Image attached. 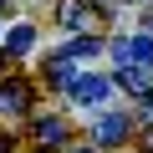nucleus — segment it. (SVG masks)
Returning a JSON list of instances; mask_svg holds the SVG:
<instances>
[{"mask_svg":"<svg viewBox=\"0 0 153 153\" xmlns=\"http://www.w3.org/2000/svg\"><path fill=\"white\" fill-rule=\"evenodd\" d=\"M107 92H112L107 76H76V82H71V97L82 102V107H102V102H107Z\"/></svg>","mask_w":153,"mask_h":153,"instance_id":"1","label":"nucleus"},{"mask_svg":"<svg viewBox=\"0 0 153 153\" xmlns=\"http://www.w3.org/2000/svg\"><path fill=\"white\" fill-rule=\"evenodd\" d=\"M26 102H31V92H26V82H0V112H26Z\"/></svg>","mask_w":153,"mask_h":153,"instance_id":"2","label":"nucleus"},{"mask_svg":"<svg viewBox=\"0 0 153 153\" xmlns=\"http://www.w3.org/2000/svg\"><path fill=\"white\" fill-rule=\"evenodd\" d=\"M123 138H128V117H123V112L97 117V143H123Z\"/></svg>","mask_w":153,"mask_h":153,"instance_id":"3","label":"nucleus"},{"mask_svg":"<svg viewBox=\"0 0 153 153\" xmlns=\"http://www.w3.org/2000/svg\"><path fill=\"white\" fill-rule=\"evenodd\" d=\"M31 46H36V31H31V26H16V31L5 36V51H10V56H26Z\"/></svg>","mask_w":153,"mask_h":153,"instance_id":"4","label":"nucleus"},{"mask_svg":"<svg viewBox=\"0 0 153 153\" xmlns=\"http://www.w3.org/2000/svg\"><path fill=\"white\" fill-rule=\"evenodd\" d=\"M36 138H41V143H46V153H51V148L66 138V123H61V117H46V123H36Z\"/></svg>","mask_w":153,"mask_h":153,"instance_id":"5","label":"nucleus"},{"mask_svg":"<svg viewBox=\"0 0 153 153\" xmlns=\"http://www.w3.org/2000/svg\"><path fill=\"white\" fill-rule=\"evenodd\" d=\"M117 87H128V92H148V66H123V71H117Z\"/></svg>","mask_w":153,"mask_h":153,"instance_id":"6","label":"nucleus"},{"mask_svg":"<svg viewBox=\"0 0 153 153\" xmlns=\"http://www.w3.org/2000/svg\"><path fill=\"white\" fill-rule=\"evenodd\" d=\"M61 26L66 31H82L87 26V5H82V0H66V5H61Z\"/></svg>","mask_w":153,"mask_h":153,"instance_id":"7","label":"nucleus"},{"mask_svg":"<svg viewBox=\"0 0 153 153\" xmlns=\"http://www.w3.org/2000/svg\"><path fill=\"white\" fill-rule=\"evenodd\" d=\"M46 82H56V87H71V82H76V76H71V61H66V56L46 61Z\"/></svg>","mask_w":153,"mask_h":153,"instance_id":"8","label":"nucleus"},{"mask_svg":"<svg viewBox=\"0 0 153 153\" xmlns=\"http://www.w3.org/2000/svg\"><path fill=\"white\" fill-rule=\"evenodd\" d=\"M97 51H102V41H97V36H82V41H71V46H66L61 56L71 61V56H97Z\"/></svg>","mask_w":153,"mask_h":153,"instance_id":"9","label":"nucleus"},{"mask_svg":"<svg viewBox=\"0 0 153 153\" xmlns=\"http://www.w3.org/2000/svg\"><path fill=\"white\" fill-rule=\"evenodd\" d=\"M143 117L153 123V92H143Z\"/></svg>","mask_w":153,"mask_h":153,"instance_id":"10","label":"nucleus"},{"mask_svg":"<svg viewBox=\"0 0 153 153\" xmlns=\"http://www.w3.org/2000/svg\"><path fill=\"white\" fill-rule=\"evenodd\" d=\"M0 153H5V138H0Z\"/></svg>","mask_w":153,"mask_h":153,"instance_id":"11","label":"nucleus"},{"mask_svg":"<svg viewBox=\"0 0 153 153\" xmlns=\"http://www.w3.org/2000/svg\"><path fill=\"white\" fill-rule=\"evenodd\" d=\"M76 153H92V148H76Z\"/></svg>","mask_w":153,"mask_h":153,"instance_id":"12","label":"nucleus"},{"mask_svg":"<svg viewBox=\"0 0 153 153\" xmlns=\"http://www.w3.org/2000/svg\"><path fill=\"white\" fill-rule=\"evenodd\" d=\"M0 66H5V56H0Z\"/></svg>","mask_w":153,"mask_h":153,"instance_id":"13","label":"nucleus"},{"mask_svg":"<svg viewBox=\"0 0 153 153\" xmlns=\"http://www.w3.org/2000/svg\"><path fill=\"white\" fill-rule=\"evenodd\" d=\"M97 5H107V0H97Z\"/></svg>","mask_w":153,"mask_h":153,"instance_id":"14","label":"nucleus"}]
</instances>
